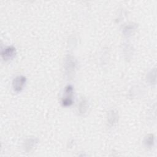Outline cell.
I'll list each match as a JSON object with an SVG mask.
<instances>
[{
    "label": "cell",
    "mask_w": 157,
    "mask_h": 157,
    "mask_svg": "<svg viewBox=\"0 0 157 157\" xmlns=\"http://www.w3.org/2000/svg\"><path fill=\"white\" fill-rule=\"evenodd\" d=\"M73 88L71 85H67L64 90V95L61 101L62 105L64 107L70 106L73 103Z\"/></svg>",
    "instance_id": "obj_1"
},
{
    "label": "cell",
    "mask_w": 157,
    "mask_h": 157,
    "mask_svg": "<svg viewBox=\"0 0 157 157\" xmlns=\"http://www.w3.org/2000/svg\"><path fill=\"white\" fill-rule=\"evenodd\" d=\"M26 82V78L25 76L23 75H19L16 77L12 82V86L13 88L15 91L16 92H20L21 91Z\"/></svg>",
    "instance_id": "obj_2"
},
{
    "label": "cell",
    "mask_w": 157,
    "mask_h": 157,
    "mask_svg": "<svg viewBox=\"0 0 157 157\" xmlns=\"http://www.w3.org/2000/svg\"><path fill=\"white\" fill-rule=\"evenodd\" d=\"M16 55L15 48L13 46H8L2 50L1 52V56L2 59L7 61L13 59Z\"/></svg>",
    "instance_id": "obj_3"
},
{
    "label": "cell",
    "mask_w": 157,
    "mask_h": 157,
    "mask_svg": "<svg viewBox=\"0 0 157 157\" xmlns=\"http://www.w3.org/2000/svg\"><path fill=\"white\" fill-rule=\"evenodd\" d=\"M118 120V113L115 110H111L108 113L107 121L110 125H113Z\"/></svg>",
    "instance_id": "obj_4"
},
{
    "label": "cell",
    "mask_w": 157,
    "mask_h": 157,
    "mask_svg": "<svg viewBox=\"0 0 157 157\" xmlns=\"http://www.w3.org/2000/svg\"><path fill=\"white\" fill-rule=\"evenodd\" d=\"M38 140L36 138H30L27 139L25 142V148L27 151L31 150L36 146Z\"/></svg>",
    "instance_id": "obj_5"
},
{
    "label": "cell",
    "mask_w": 157,
    "mask_h": 157,
    "mask_svg": "<svg viewBox=\"0 0 157 157\" xmlns=\"http://www.w3.org/2000/svg\"><path fill=\"white\" fill-rule=\"evenodd\" d=\"M144 144L147 147H151L154 144V136L152 134H148L146 136L144 140Z\"/></svg>",
    "instance_id": "obj_6"
},
{
    "label": "cell",
    "mask_w": 157,
    "mask_h": 157,
    "mask_svg": "<svg viewBox=\"0 0 157 157\" xmlns=\"http://www.w3.org/2000/svg\"><path fill=\"white\" fill-rule=\"evenodd\" d=\"M86 107H87V102H86V99H82L80 102L79 107H78L80 113H84L87 109Z\"/></svg>",
    "instance_id": "obj_7"
}]
</instances>
